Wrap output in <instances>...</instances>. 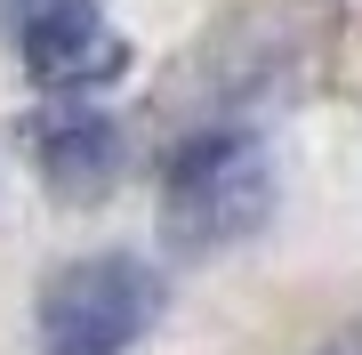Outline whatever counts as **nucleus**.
Masks as SVG:
<instances>
[{
	"instance_id": "obj_1",
	"label": "nucleus",
	"mask_w": 362,
	"mask_h": 355,
	"mask_svg": "<svg viewBox=\"0 0 362 355\" xmlns=\"http://www.w3.org/2000/svg\"><path fill=\"white\" fill-rule=\"evenodd\" d=\"M274 210V170L258 130H194L161 170V235L177 250H218L258 235Z\"/></svg>"
},
{
	"instance_id": "obj_2",
	"label": "nucleus",
	"mask_w": 362,
	"mask_h": 355,
	"mask_svg": "<svg viewBox=\"0 0 362 355\" xmlns=\"http://www.w3.org/2000/svg\"><path fill=\"white\" fill-rule=\"evenodd\" d=\"M161 307V283L121 250L73 259L40 291V355H129Z\"/></svg>"
},
{
	"instance_id": "obj_3",
	"label": "nucleus",
	"mask_w": 362,
	"mask_h": 355,
	"mask_svg": "<svg viewBox=\"0 0 362 355\" xmlns=\"http://www.w3.org/2000/svg\"><path fill=\"white\" fill-rule=\"evenodd\" d=\"M16 49H25V73L40 89H97L129 65V40L89 0H33L25 25H16Z\"/></svg>"
},
{
	"instance_id": "obj_4",
	"label": "nucleus",
	"mask_w": 362,
	"mask_h": 355,
	"mask_svg": "<svg viewBox=\"0 0 362 355\" xmlns=\"http://www.w3.org/2000/svg\"><path fill=\"white\" fill-rule=\"evenodd\" d=\"M25 137H33V162H40V178H49L57 202H97L121 178V130L97 106H57Z\"/></svg>"
},
{
	"instance_id": "obj_5",
	"label": "nucleus",
	"mask_w": 362,
	"mask_h": 355,
	"mask_svg": "<svg viewBox=\"0 0 362 355\" xmlns=\"http://www.w3.org/2000/svg\"><path fill=\"white\" fill-rule=\"evenodd\" d=\"M314 355H362V331H338V339H322Z\"/></svg>"
}]
</instances>
